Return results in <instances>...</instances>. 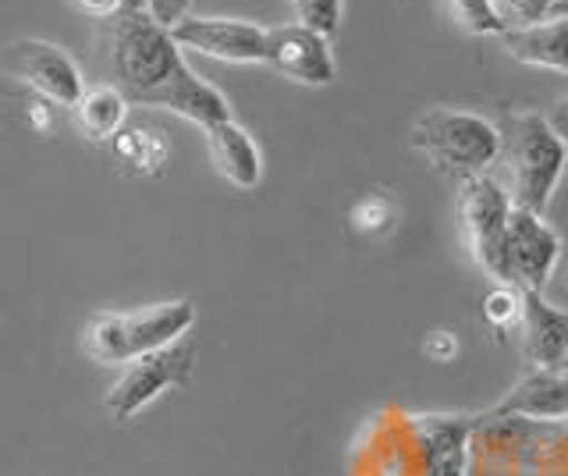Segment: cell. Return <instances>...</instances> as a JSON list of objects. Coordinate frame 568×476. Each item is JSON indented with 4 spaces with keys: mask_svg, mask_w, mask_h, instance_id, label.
Listing matches in <instances>:
<instances>
[{
    "mask_svg": "<svg viewBox=\"0 0 568 476\" xmlns=\"http://www.w3.org/2000/svg\"><path fill=\"white\" fill-rule=\"evenodd\" d=\"M100 54L106 82L118 85L132 108L171 111L203 132L235 118L227 97L192 72L171 29L153 22L146 11H124L103 22Z\"/></svg>",
    "mask_w": 568,
    "mask_h": 476,
    "instance_id": "1",
    "label": "cell"
},
{
    "mask_svg": "<svg viewBox=\"0 0 568 476\" xmlns=\"http://www.w3.org/2000/svg\"><path fill=\"white\" fill-rule=\"evenodd\" d=\"M497 129H501V156H497L501 174L494 179L508 189L515 206L544 214L565 174L568 143L544 111H505L497 118Z\"/></svg>",
    "mask_w": 568,
    "mask_h": 476,
    "instance_id": "2",
    "label": "cell"
},
{
    "mask_svg": "<svg viewBox=\"0 0 568 476\" xmlns=\"http://www.w3.org/2000/svg\"><path fill=\"white\" fill-rule=\"evenodd\" d=\"M192 324V298H171V303H153L124 313H97L82 331V348L100 366H129L156 348L189 338Z\"/></svg>",
    "mask_w": 568,
    "mask_h": 476,
    "instance_id": "3",
    "label": "cell"
},
{
    "mask_svg": "<svg viewBox=\"0 0 568 476\" xmlns=\"http://www.w3.org/2000/svg\"><path fill=\"white\" fill-rule=\"evenodd\" d=\"M413 146L440 174L469 182L497 168V156H501V129H497V121L476 111L430 108L413 121Z\"/></svg>",
    "mask_w": 568,
    "mask_h": 476,
    "instance_id": "4",
    "label": "cell"
},
{
    "mask_svg": "<svg viewBox=\"0 0 568 476\" xmlns=\"http://www.w3.org/2000/svg\"><path fill=\"white\" fill-rule=\"evenodd\" d=\"M511 196L494 174L462 182L458 189V221L466 232V250L476 260V267L497 285H505V239L511 221Z\"/></svg>",
    "mask_w": 568,
    "mask_h": 476,
    "instance_id": "5",
    "label": "cell"
},
{
    "mask_svg": "<svg viewBox=\"0 0 568 476\" xmlns=\"http://www.w3.org/2000/svg\"><path fill=\"white\" fill-rule=\"evenodd\" d=\"M195 369V342L182 338L168 348H156L129 366H121L118 381L106 387V413L114 419H132L153 405L171 387H185Z\"/></svg>",
    "mask_w": 568,
    "mask_h": 476,
    "instance_id": "6",
    "label": "cell"
},
{
    "mask_svg": "<svg viewBox=\"0 0 568 476\" xmlns=\"http://www.w3.org/2000/svg\"><path fill=\"white\" fill-rule=\"evenodd\" d=\"M0 68L18 82H26L29 90H36L43 100H50L53 108H75L82 93L89 90L79 61L68 54L61 43L22 37L0 50Z\"/></svg>",
    "mask_w": 568,
    "mask_h": 476,
    "instance_id": "7",
    "label": "cell"
},
{
    "mask_svg": "<svg viewBox=\"0 0 568 476\" xmlns=\"http://www.w3.org/2000/svg\"><path fill=\"white\" fill-rule=\"evenodd\" d=\"M558 256H561V239L544 221V214L515 206L505 239V285L544 295L550 274L558 267Z\"/></svg>",
    "mask_w": 568,
    "mask_h": 476,
    "instance_id": "8",
    "label": "cell"
},
{
    "mask_svg": "<svg viewBox=\"0 0 568 476\" xmlns=\"http://www.w3.org/2000/svg\"><path fill=\"white\" fill-rule=\"evenodd\" d=\"M263 64L298 85H331L337 79L331 37L302 22L266 29Z\"/></svg>",
    "mask_w": 568,
    "mask_h": 476,
    "instance_id": "9",
    "label": "cell"
},
{
    "mask_svg": "<svg viewBox=\"0 0 568 476\" xmlns=\"http://www.w3.org/2000/svg\"><path fill=\"white\" fill-rule=\"evenodd\" d=\"M174 43L195 54L227 61V64H263L266 50V29L245 19H203L189 14L171 29Z\"/></svg>",
    "mask_w": 568,
    "mask_h": 476,
    "instance_id": "10",
    "label": "cell"
},
{
    "mask_svg": "<svg viewBox=\"0 0 568 476\" xmlns=\"http://www.w3.org/2000/svg\"><path fill=\"white\" fill-rule=\"evenodd\" d=\"M519 345L529 369H558L568 363V313L550 306L540 292H523Z\"/></svg>",
    "mask_w": 568,
    "mask_h": 476,
    "instance_id": "11",
    "label": "cell"
},
{
    "mask_svg": "<svg viewBox=\"0 0 568 476\" xmlns=\"http://www.w3.org/2000/svg\"><path fill=\"white\" fill-rule=\"evenodd\" d=\"M494 416H519L529 423L565 419L568 416V366L529 369L511 392L490 409Z\"/></svg>",
    "mask_w": 568,
    "mask_h": 476,
    "instance_id": "12",
    "label": "cell"
},
{
    "mask_svg": "<svg viewBox=\"0 0 568 476\" xmlns=\"http://www.w3.org/2000/svg\"><path fill=\"white\" fill-rule=\"evenodd\" d=\"M423 476H466L473 416H423L416 423Z\"/></svg>",
    "mask_w": 568,
    "mask_h": 476,
    "instance_id": "13",
    "label": "cell"
},
{
    "mask_svg": "<svg viewBox=\"0 0 568 476\" xmlns=\"http://www.w3.org/2000/svg\"><path fill=\"white\" fill-rule=\"evenodd\" d=\"M206 150H210L213 171H217L227 185L256 189L263 182V153L256 146V139L248 135V129H242L235 118L206 129Z\"/></svg>",
    "mask_w": 568,
    "mask_h": 476,
    "instance_id": "14",
    "label": "cell"
},
{
    "mask_svg": "<svg viewBox=\"0 0 568 476\" xmlns=\"http://www.w3.org/2000/svg\"><path fill=\"white\" fill-rule=\"evenodd\" d=\"M511 61L529 68H547V72L568 75V19L547 14V19L508 29L501 37Z\"/></svg>",
    "mask_w": 568,
    "mask_h": 476,
    "instance_id": "15",
    "label": "cell"
},
{
    "mask_svg": "<svg viewBox=\"0 0 568 476\" xmlns=\"http://www.w3.org/2000/svg\"><path fill=\"white\" fill-rule=\"evenodd\" d=\"M129 97H124L118 85L111 82H97L82 93V100L71 108L75 114V125L82 135H89L93 143H111L124 132V121H129Z\"/></svg>",
    "mask_w": 568,
    "mask_h": 476,
    "instance_id": "16",
    "label": "cell"
},
{
    "mask_svg": "<svg viewBox=\"0 0 568 476\" xmlns=\"http://www.w3.org/2000/svg\"><path fill=\"white\" fill-rule=\"evenodd\" d=\"M114 146H118L121 164L135 168L139 174H156L160 168L168 164V156H171L168 139L160 135V132H146V129H129V132H121V135L114 139Z\"/></svg>",
    "mask_w": 568,
    "mask_h": 476,
    "instance_id": "17",
    "label": "cell"
},
{
    "mask_svg": "<svg viewBox=\"0 0 568 476\" xmlns=\"http://www.w3.org/2000/svg\"><path fill=\"white\" fill-rule=\"evenodd\" d=\"M452 8V19L462 32H469V37H497L501 40L508 26L501 22V14H497L494 0H448Z\"/></svg>",
    "mask_w": 568,
    "mask_h": 476,
    "instance_id": "18",
    "label": "cell"
},
{
    "mask_svg": "<svg viewBox=\"0 0 568 476\" xmlns=\"http://www.w3.org/2000/svg\"><path fill=\"white\" fill-rule=\"evenodd\" d=\"M484 321L501 334L515 331L523 321V292L515 285H494L484 295Z\"/></svg>",
    "mask_w": 568,
    "mask_h": 476,
    "instance_id": "19",
    "label": "cell"
},
{
    "mask_svg": "<svg viewBox=\"0 0 568 476\" xmlns=\"http://www.w3.org/2000/svg\"><path fill=\"white\" fill-rule=\"evenodd\" d=\"M395 221H398V206L384 192H369V196H363L352 206V227H359L366 235H384L387 227H395Z\"/></svg>",
    "mask_w": 568,
    "mask_h": 476,
    "instance_id": "20",
    "label": "cell"
},
{
    "mask_svg": "<svg viewBox=\"0 0 568 476\" xmlns=\"http://www.w3.org/2000/svg\"><path fill=\"white\" fill-rule=\"evenodd\" d=\"M292 4H295V14H298L302 26H310V29L324 32V37L334 40L345 0H292Z\"/></svg>",
    "mask_w": 568,
    "mask_h": 476,
    "instance_id": "21",
    "label": "cell"
},
{
    "mask_svg": "<svg viewBox=\"0 0 568 476\" xmlns=\"http://www.w3.org/2000/svg\"><path fill=\"white\" fill-rule=\"evenodd\" d=\"M497 14L508 29H519V26H532L550 14L555 0H494Z\"/></svg>",
    "mask_w": 568,
    "mask_h": 476,
    "instance_id": "22",
    "label": "cell"
},
{
    "mask_svg": "<svg viewBox=\"0 0 568 476\" xmlns=\"http://www.w3.org/2000/svg\"><path fill=\"white\" fill-rule=\"evenodd\" d=\"M146 14H150L153 22L174 29L178 22L189 19V14H192V0H150V4H146Z\"/></svg>",
    "mask_w": 568,
    "mask_h": 476,
    "instance_id": "23",
    "label": "cell"
},
{
    "mask_svg": "<svg viewBox=\"0 0 568 476\" xmlns=\"http://www.w3.org/2000/svg\"><path fill=\"white\" fill-rule=\"evenodd\" d=\"M426 356L434 363H452L458 356V338L452 331H430V338H426Z\"/></svg>",
    "mask_w": 568,
    "mask_h": 476,
    "instance_id": "24",
    "label": "cell"
},
{
    "mask_svg": "<svg viewBox=\"0 0 568 476\" xmlns=\"http://www.w3.org/2000/svg\"><path fill=\"white\" fill-rule=\"evenodd\" d=\"M75 8L97 22H111L118 14H124V0H75Z\"/></svg>",
    "mask_w": 568,
    "mask_h": 476,
    "instance_id": "25",
    "label": "cell"
},
{
    "mask_svg": "<svg viewBox=\"0 0 568 476\" xmlns=\"http://www.w3.org/2000/svg\"><path fill=\"white\" fill-rule=\"evenodd\" d=\"M547 118H550V125H555V132L568 143V97H561L555 108H547Z\"/></svg>",
    "mask_w": 568,
    "mask_h": 476,
    "instance_id": "26",
    "label": "cell"
},
{
    "mask_svg": "<svg viewBox=\"0 0 568 476\" xmlns=\"http://www.w3.org/2000/svg\"><path fill=\"white\" fill-rule=\"evenodd\" d=\"M550 14H558V19H568V0H555V8H550Z\"/></svg>",
    "mask_w": 568,
    "mask_h": 476,
    "instance_id": "27",
    "label": "cell"
},
{
    "mask_svg": "<svg viewBox=\"0 0 568 476\" xmlns=\"http://www.w3.org/2000/svg\"><path fill=\"white\" fill-rule=\"evenodd\" d=\"M150 0H124V11H146Z\"/></svg>",
    "mask_w": 568,
    "mask_h": 476,
    "instance_id": "28",
    "label": "cell"
},
{
    "mask_svg": "<svg viewBox=\"0 0 568 476\" xmlns=\"http://www.w3.org/2000/svg\"><path fill=\"white\" fill-rule=\"evenodd\" d=\"M561 423H565V427H568V416H565V419H561Z\"/></svg>",
    "mask_w": 568,
    "mask_h": 476,
    "instance_id": "29",
    "label": "cell"
},
{
    "mask_svg": "<svg viewBox=\"0 0 568 476\" xmlns=\"http://www.w3.org/2000/svg\"><path fill=\"white\" fill-rule=\"evenodd\" d=\"M565 366H568V363H565Z\"/></svg>",
    "mask_w": 568,
    "mask_h": 476,
    "instance_id": "30",
    "label": "cell"
}]
</instances>
